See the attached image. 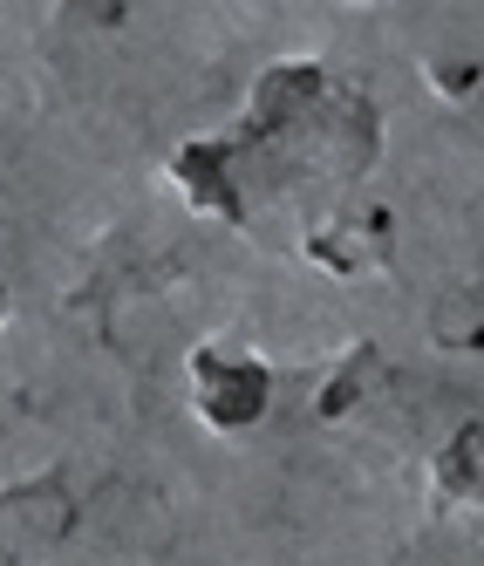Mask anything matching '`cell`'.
Listing matches in <instances>:
<instances>
[{
    "label": "cell",
    "mask_w": 484,
    "mask_h": 566,
    "mask_svg": "<svg viewBox=\"0 0 484 566\" xmlns=\"http://www.w3.org/2000/svg\"><path fill=\"white\" fill-rule=\"evenodd\" d=\"M376 157V109L355 83H335L320 62H280L260 75L253 109L232 137L185 144L171 157V185L219 219H246V178L280 185V171L361 178Z\"/></svg>",
    "instance_id": "1"
},
{
    "label": "cell",
    "mask_w": 484,
    "mask_h": 566,
    "mask_svg": "<svg viewBox=\"0 0 484 566\" xmlns=\"http://www.w3.org/2000/svg\"><path fill=\"white\" fill-rule=\"evenodd\" d=\"M185 389H191V410L206 417L212 430H253L266 417V402H273L266 361L260 355H239V348H219V342L191 348Z\"/></svg>",
    "instance_id": "2"
},
{
    "label": "cell",
    "mask_w": 484,
    "mask_h": 566,
    "mask_svg": "<svg viewBox=\"0 0 484 566\" xmlns=\"http://www.w3.org/2000/svg\"><path fill=\"white\" fill-rule=\"evenodd\" d=\"M75 525V499L62 492V478H28L0 492V566H28L62 546V533Z\"/></svg>",
    "instance_id": "3"
}]
</instances>
